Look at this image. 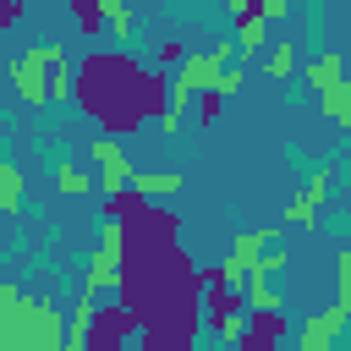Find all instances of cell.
Masks as SVG:
<instances>
[{
    "mask_svg": "<svg viewBox=\"0 0 351 351\" xmlns=\"http://www.w3.org/2000/svg\"><path fill=\"white\" fill-rule=\"evenodd\" d=\"M104 176H99V186H104V197H121V192H132V159H115V165H99Z\"/></svg>",
    "mask_w": 351,
    "mask_h": 351,
    "instance_id": "12",
    "label": "cell"
},
{
    "mask_svg": "<svg viewBox=\"0 0 351 351\" xmlns=\"http://www.w3.org/2000/svg\"><path fill=\"white\" fill-rule=\"evenodd\" d=\"M88 154H93V165H115V159H126V148H121L115 137H93Z\"/></svg>",
    "mask_w": 351,
    "mask_h": 351,
    "instance_id": "19",
    "label": "cell"
},
{
    "mask_svg": "<svg viewBox=\"0 0 351 351\" xmlns=\"http://www.w3.org/2000/svg\"><path fill=\"white\" fill-rule=\"evenodd\" d=\"M197 99V126H214L219 121V93H192Z\"/></svg>",
    "mask_w": 351,
    "mask_h": 351,
    "instance_id": "22",
    "label": "cell"
},
{
    "mask_svg": "<svg viewBox=\"0 0 351 351\" xmlns=\"http://www.w3.org/2000/svg\"><path fill=\"white\" fill-rule=\"evenodd\" d=\"M329 176H335V170H313V176H307V192H302V203H313V208H318V203L329 197Z\"/></svg>",
    "mask_w": 351,
    "mask_h": 351,
    "instance_id": "20",
    "label": "cell"
},
{
    "mask_svg": "<svg viewBox=\"0 0 351 351\" xmlns=\"http://www.w3.org/2000/svg\"><path fill=\"white\" fill-rule=\"evenodd\" d=\"M22 197H27L22 170H16L11 159H0V208H5V214H22Z\"/></svg>",
    "mask_w": 351,
    "mask_h": 351,
    "instance_id": "10",
    "label": "cell"
},
{
    "mask_svg": "<svg viewBox=\"0 0 351 351\" xmlns=\"http://www.w3.org/2000/svg\"><path fill=\"white\" fill-rule=\"evenodd\" d=\"M16 99L27 110H44V104H66L71 99V55L60 44H27L22 55H11L5 66Z\"/></svg>",
    "mask_w": 351,
    "mask_h": 351,
    "instance_id": "1",
    "label": "cell"
},
{
    "mask_svg": "<svg viewBox=\"0 0 351 351\" xmlns=\"http://www.w3.org/2000/svg\"><path fill=\"white\" fill-rule=\"evenodd\" d=\"M241 88H247V71H241V66H225V71L214 77V88H208V93H219V99H230V93H241Z\"/></svg>",
    "mask_w": 351,
    "mask_h": 351,
    "instance_id": "18",
    "label": "cell"
},
{
    "mask_svg": "<svg viewBox=\"0 0 351 351\" xmlns=\"http://www.w3.org/2000/svg\"><path fill=\"white\" fill-rule=\"evenodd\" d=\"M335 77H346V55L340 49H324L318 60H307V88H329Z\"/></svg>",
    "mask_w": 351,
    "mask_h": 351,
    "instance_id": "9",
    "label": "cell"
},
{
    "mask_svg": "<svg viewBox=\"0 0 351 351\" xmlns=\"http://www.w3.org/2000/svg\"><path fill=\"white\" fill-rule=\"evenodd\" d=\"M197 285H203V324H208L219 340H230V346H236V335H241V324H247L241 296H230V285H219V274H214V269H203V274H197Z\"/></svg>",
    "mask_w": 351,
    "mask_h": 351,
    "instance_id": "3",
    "label": "cell"
},
{
    "mask_svg": "<svg viewBox=\"0 0 351 351\" xmlns=\"http://www.w3.org/2000/svg\"><path fill=\"white\" fill-rule=\"evenodd\" d=\"M318 110H324L335 126H351V82H346V77H335L329 88H318Z\"/></svg>",
    "mask_w": 351,
    "mask_h": 351,
    "instance_id": "5",
    "label": "cell"
},
{
    "mask_svg": "<svg viewBox=\"0 0 351 351\" xmlns=\"http://www.w3.org/2000/svg\"><path fill=\"white\" fill-rule=\"evenodd\" d=\"M121 5H132V0H121Z\"/></svg>",
    "mask_w": 351,
    "mask_h": 351,
    "instance_id": "24",
    "label": "cell"
},
{
    "mask_svg": "<svg viewBox=\"0 0 351 351\" xmlns=\"http://www.w3.org/2000/svg\"><path fill=\"white\" fill-rule=\"evenodd\" d=\"M132 192L137 197H176L181 192V176L176 170H148V176H132Z\"/></svg>",
    "mask_w": 351,
    "mask_h": 351,
    "instance_id": "8",
    "label": "cell"
},
{
    "mask_svg": "<svg viewBox=\"0 0 351 351\" xmlns=\"http://www.w3.org/2000/svg\"><path fill=\"white\" fill-rule=\"evenodd\" d=\"M351 318V252H335V307L296 329V351H329Z\"/></svg>",
    "mask_w": 351,
    "mask_h": 351,
    "instance_id": "2",
    "label": "cell"
},
{
    "mask_svg": "<svg viewBox=\"0 0 351 351\" xmlns=\"http://www.w3.org/2000/svg\"><path fill=\"white\" fill-rule=\"evenodd\" d=\"M258 49H263V22H258V16H241V22H236V44H230V55L252 60Z\"/></svg>",
    "mask_w": 351,
    "mask_h": 351,
    "instance_id": "11",
    "label": "cell"
},
{
    "mask_svg": "<svg viewBox=\"0 0 351 351\" xmlns=\"http://www.w3.org/2000/svg\"><path fill=\"white\" fill-rule=\"evenodd\" d=\"M241 307H247V313H285L280 291H274L269 280H258V274H247V285H241Z\"/></svg>",
    "mask_w": 351,
    "mask_h": 351,
    "instance_id": "6",
    "label": "cell"
},
{
    "mask_svg": "<svg viewBox=\"0 0 351 351\" xmlns=\"http://www.w3.org/2000/svg\"><path fill=\"white\" fill-rule=\"evenodd\" d=\"M55 186H60L66 197H88V192H93V176H82L71 159H60V165H55Z\"/></svg>",
    "mask_w": 351,
    "mask_h": 351,
    "instance_id": "13",
    "label": "cell"
},
{
    "mask_svg": "<svg viewBox=\"0 0 351 351\" xmlns=\"http://www.w3.org/2000/svg\"><path fill=\"white\" fill-rule=\"evenodd\" d=\"M280 236H285V225H263V230H241V236L230 241V258H247V263H252V258H258L263 247H274Z\"/></svg>",
    "mask_w": 351,
    "mask_h": 351,
    "instance_id": "7",
    "label": "cell"
},
{
    "mask_svg": "<svg viewBox=\"0 0 351 351\" xmlns=\"http://www.w3.org/2000/svg\"><path fill=\"white\" fill-rule=\"evenodd\" d=\"M71 22H77V27L93 38V33L104 27V11H99V0H71Z\"/></svg>",
    "mask_w": 351,
    "mask_h": 351,
    "instance_id": "16",
    "label": "cell"
},
{
    "mask_svg": "<svg viewBox=\"0 0 351 351\" xmlns=\"http://www.w3.org/2000/svg\"><path fill=\"white\" fill-rule=\"evenodd\" d=\"M99 11H104L110 38H115V44H132V11H126L121 0H99Z\"/></svg>",
    "mask_w": 351,
    "mask_h": 351,
    "instance_id": "14",
    "label": "cell"
},
{
    "mask_svg": "<svg viewBox=\"0 0 351 351\" xmlns=\"http://www.w3.org/2000/svg\"><path fill=\"white\" fill-rule=\"evenodd\" d=\"M285 225H307V230H313V225H318V208H313V203H302V197H291V208H285Z\"/></svg>",
    "mask_w": 351,
    "mask_h": 351,
    "instance_id": "21",
    "label": "cell"
},
{
    "mask_svg": "<svg viewBox=\"0 0 351 351\" xmlns=\"http://www.w3.org/2000/svg\"><path fill=\"white\" fill-rule=\"evenodd\" d=\"M285 263H291V258H285V247L274 241V247H263V252L252 258V274H258V280H269V274H280Z\"/></svg>",
    "mask_w": 351,
    "mask_h": 351,
    "instance_id": "17",
    "label": "cell"
},
{
    "mask_svg": "<svg viewBox=\"0 0 351 351\" xmlns=\"http://www.w3.org/2000/svg\"><path fill=\"white\" fill-rule=\"evenodd\" d=\"M22 16V0H0V27H11Z\"/></svg>",
    "mask_w": 351,
    "mask_h": 351,
    "instance_id": "23",
    "label": "cell"
},
{
    "mask_svg": "<svg viewBox=\"0 0 351 351\" xmlns=\"http://www.w3.org/2000/svg\"><path fill=\"white\" fill-rule=\"evenodd\" d=\"M285 335V313H247L241 335H236V351H274Z\"/></svg>",
    "mask_w": 351,
    "mask_h": 351,
    "instance_id": "4",
    "label": "cell"
},
{
    "mask_svg": "<svg viewBox=\"0 0 351 351\" xmlns=\"http://www.w3.org/2000/svg\"><path fill=\"white\" fill-rule=\"evenodd\" d=\"M263 71H269L274 82H285V77L296 71V44H274V49H269V60H263Z\"/></svg>",
    "mask_w": 351,
    "mask_h": 351,
    "instance_id": "15",
    "label": "cell"
}]
</instances>
